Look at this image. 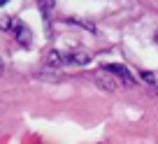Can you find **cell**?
<instances>
[{"mask_svg":"<svg viewBox=\"0 0 158 144\" xmlns=\"http://www.w3.org/2000/svg\"><path fill=\"white\" fill-rule=\"evenodd\" d=\"M156 40H158V33H156Z\"/></svg>","mask_w":158,"mask_h":144,"instance_id":"cell-7","label":"cell"},{"mask_svg":"<svg viewBox=\"0 0 158 144\" xmlns=\"http://www.w3.org/2000/svg\"><path fill=\"white\" fill-rule=\"evenodd\" d=\"M0 72H2V60H0Z\"/></svg>","mask_w":158,"mask_h":144,"instance_id":"cell-6","label":"cell"},{"mask_svg":"<svg viewBox=\"0 0 158 144\" xmlns=\"http://www.w3.org/2000/svg\"><path fill=\"white\" fill-rule=\"evenodd\" d=\"M142 79L147 81V84H158V81H156V75H153V72H142Z\"/></svg>","mask_w":158,"mask_h":144,"instance_id":"cell-5","label":"cell"},{"mask_svg":"<svg viewBox=\"0 0 158 144\" xmlns=\"http://www.w3.org/2000/svg\"><path fill=\"white\" fill-rule=\"evenodd\" d=\"M0 28L5 30V33L14 35V40L19 42L21 47H30V42H33V35H30L28 26L21 23L19 19H10V16H5V19H0Z\"/></svg>","mask_w":158,"mask_h":144,"instance_id":"cell-1","label":"cell"},{"mask_svg":"<svg viewBox=\"0 0 158 144\" xmlns=\"http://www.w3.org/2000/svg\"><path fill=\"white\" fill-rule=\"evenodd\" d=\"M105 72H112V75H116L118 77V81L121 84H126V86H133L135 81H133V77H130V72L123 68V65H116V63H109V65H105Z\"/></svg>","mask_w":158,"mask_h":144,"instance_id":"cell-3","label":"cell"},{"mask_svg":"<svg viewBox=\"0 0 158 144\" xmlns=\"http://www.w3.org/2000/svg\"><path fill=\"white\" fill-rule=\"evenodd\" d=\"M47 63L49 65H54V68H60V65H65V60H63V51H49L47 54Z\"/></svg>","mask_w":158,"mask_h":144,"instance_id":"cell-4","label":"cell"},{"mask_svg":"<svg viewBox=\"0 0 158 144\" xmlns=\"http://www.w3.org/2000/svg\"><path fill=\"white\" fill-rule=\"evenodd\" d=\"M63 60H65V65H89L91 54L89 51H81V49H74V51L63 54Z\"/></svg>","mask_w":158,"mask_h":144,"instance_id":"cell-2","label":"cell"}]
</instances>
